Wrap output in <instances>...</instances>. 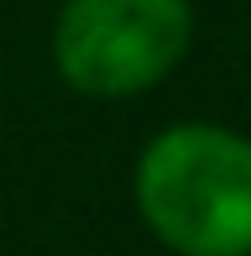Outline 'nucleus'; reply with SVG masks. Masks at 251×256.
Instances as JSON below:
<instances>
[{
	"label": "nucleus",
	"mask_w": 251,
	"mask_h": 256,
	"mask_svg": "<svg viewBox=\"0 0 251 256\" xmlns=\"http://www.w3.org/2000/svg\"><path fill=\"white\" fill-rule=\"evenodd\" d=\"M136 209L178 256H251V142L204 120L157 131L136 162Z\"/></svg>",
	"instance_id": "obj_1"
},
{
	"label": "nucleus",
	"mask_w": 251,
	"mask_h": 256,
	"mask_svg": "<svg viewBox=\"0 0 251 256\" xmlns=\"http://www.w3.org/2000/svg\"><path fill=\"white\" fill-rule=\"evenodd\" d=\"M188 26V0H68L52 58L78 94L131 100L178 68Z\"/></svg>",
	"instance_id": "obj_2"
}]
</instances>
